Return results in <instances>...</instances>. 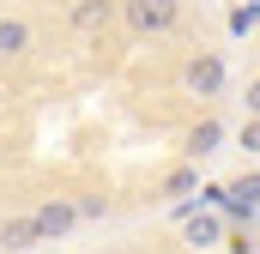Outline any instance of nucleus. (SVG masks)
Wrapping results in <instances>:
<instances>
[{
	"label": "nucleus",
	"instance_id": "obj_13",
	"mask_svg": "<svg viewBox=\"0 0 260 254\" xmlns=\"http://www.w3.org/2000/svg\"><path fill=\"white\" fill-rule=\"evenodd\" d=\"M79 218H109V200H97V194H85V200H79Z\"/></svg>",
	"mask_w": 260,
	"mask_h": 254
},
{
	"label": "nucleus",
	"instance_id": "obj_3",
	"mask_svg": "<svg viewBox=\"0 0 260 254\" xmlns=\"http://www.w3.org/2000/svg\"><path fill=\"white\" fill-rule=\"evenodd\" d=\"M121 6H127V0H73V6H67V24H73L79 37H97V30H109V24L121 18Z\"/></svg>",
	"mask_w": 260,
	"mask_h": 254
},
{
	"label": "nucleus",
	"instance_id": "obj_9",
	"mask_svg": "<svg viewBox=\"0 0 260 254\" xmlns=\"http://www.w3.org/2000/svg\"><path fill=\"white\" fill-rule=\"evenodd\" d=\"M194 188H200V170H194V164H176V170L157 182V194H164V200H182V194H194Z\"/></svg>",
	"mask_w": 260,
	"mask_h": 254
},
{
	"label": "nucleus",
	"instance_id": "obj_2",
	"mask_svg": "<svg viewBox=\"0 0 260 254\" xmlns=\"http://www.w3.org/2000/svg\"><path fill=\"white\" fill-rule=\"evenodd\" d=\"M121 24H127L139 43H145V37H170V30L182 24V0H127V6H121Z\"/></svg>",
	"mask_w": 260,
	"mask_h": 254
},
{
	"label": "nucleus",
	"instance_id": "obj_8",
	"mask_svg": "<svg viewBox=\"0 0 260 254\" xmlns=\"http://www.w3.org/2000/svg\"><path fill=\"white\" fill-rule=\"evenodd\" d=\"M224 200L236 206V218H254V212H260V170H248V176H236V182L224 188Z\"/></svg>",
	"mask_w": 260,
	"mask_h": 254
},
{
	"label": "nucleus",
	"instance_id": "obj_4",
	"mask_svg": "<svg viewBox=\"0 0 260 254\" xmlns=\"http://www.w3.org/2000/svg\"><path fill=\"white\" fill-rule=\"evenodd\" d=\"M73 224H79V200H67V194H49V200L37 206V230H43V242H61Z\"/></svg>",
	"mask_w": 260,
	"mask_h": 254
},
{
	"label": "nucleus",
	"instance_id": "obj_14",
	"mask_svg": "<svg viewBox=\"0 0 260 254\" xmlns=\"http://www.w3.org/2000/svg\"><path fill=\"white\" fill-rule=\"evenodd\" d=\"M242 103H248V115H260V73L248 79V91H242Z\"/></svg>",
	"mask_w": 260,
	"mask_h": 254
},
{
	"label": "nucleus",
	"instance_id": "obj_12",
	"mask_svg": "<svg viewBox=\"0 0 260 254\" xmlns=\"http://www.w3.org/2000/svg\"><path fill=\"white\" fill-rule=\"evenodd\" d=\"M236 145H242L248 157H260V115H248V121H242V133H236Z\"/></svg>",
	"mask_w": 260,
	"mask_h": 254
},
{
	"label": "nucleus",
	"instance_id": "obj_10",
	"mask_svg": "<svg viewBox=\"0 0 260 254\" xmlns=\"http://www.w3.org/2000/svg\"><path fill=\"white\" fill-rule=\"evenodd\" d=\"M218 236H224V224H218V218H188V242H194V248H212Z\"/></svg>",
	"mask_w": 260,
	"mask_h": 254
},
{
	"label": "nucleus",
	"instance_id": "obj_1",
	"mask_svg": "<svg viewBox=\"0 0 260 254\" xmlns=\"http://www.w3.org/2000/svg\"><path fill=\"white\" fill-rule=\"evenodd\" d=\"M176 79H182V91H188V97H206V103H212V97H224L230 67H224V55H212V49H194V55L182 61Z\"/></svg>",
	"mask_w": 260,
	"mask_h": 254
},
{
	"label": "nucleus",
	"instance_id": "obj_6",
	"mask_svg": "<svg viewBox=\"0 0 260 254\" xmlns=\"http://www.w3.org/2000/svg\"><path fill=\"white\" fill-rule=\"evenodd\" d=\"M30 43H37L30 18H24V12H0V61H24Z\"/></svg>",
	"mask_w": 260,
	"mask_h": 254
},
{
	"label": "nucleus",
	"instance_id": "obj_11",
	"mask_svg": "<svg viewBox=\"0 0 260 254\" xmlns=\"http://www.w3.org/2000/svg\"><path fill=\"white\" fill-rule=\"evenodd\" d=\"M230 30H236V37H248V30H260V6H254V0L230 12Z\"/></svg>",
	"mask_w": 260,
	"mask_h": 254
},
{
	"label": "nucleus",
	"instance_id": "obj_7",
	"mask_svg": "<svg viewBox=\"0 0 260 254\" xmlns=\"http://www.w3.org/2000/svg\"><path fill=\"white\" fill-rule=\"evenodd\" d=\"M218 145H224V121H218V115H200L194 127H188V139H182V151H188V157H212V151H218Z\"/></svg>",
	"mask_w": 260,
	"mask_h": 254
},
{
	"label": "nucleus",
	"instance_id": "obj_5",
	"mask_svg": "<svg viewBox=\"0 0 260 254\" xmlns=\"http://www.w3.org/2000/svg\"><path fill=\"white\" fill-rule=\"evenodd\" d=\"M30 248H43L37 212H12V218H0V254H30Z\"/></svg>",
	"mask_w": 260,
	"mask_h": 254
}]
</instances>
